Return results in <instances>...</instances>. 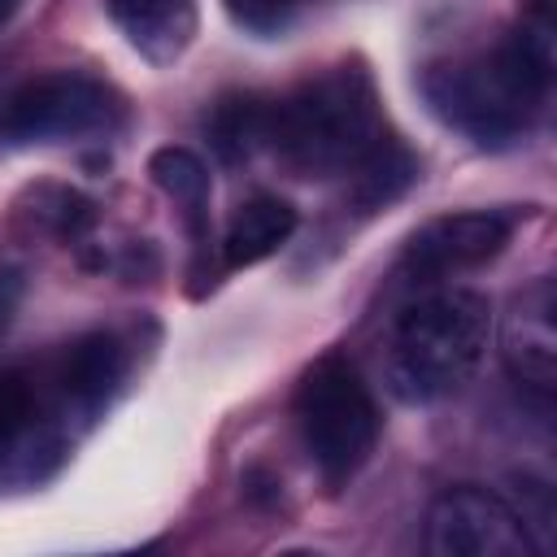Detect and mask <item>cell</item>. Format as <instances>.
<instances>
[{
    "label": "cell",
    "mask_w": 557,
    "mask_h": 557,
    "mask_svg": "<svg viewBox=\"0 0 557 557\" xmlns=\"http://www.w3.org/2000/svg\"><path fill=\"white\" fill-rule=\"evenodd\" d=\"M17 4H22V0H0V26H4V22L17 13Z\"/></svg>",
    "instance_id": "ac0fdd59"
},
{
    "label": "cell",
    "mask_w": 557,
    "mask_h": 557,
    "mask_svg": "<svg viewBox=\"0 0 557 557\" xmlns=\"http://www.w3.org/2000/svg\"><path fill=\"white\" fill-rule=\"evenodd\" d=\"M131 352L113 331H87L0 370V487L48 483L122 392Z\"/></svg>",
    "instance_id": "6da1fadb"
},
{
    "label": "cell",
    "mask_w": 557,
    "mask_h": 557,
    "mask_svg": "<svg viewBox=\"0 0 557 557\" xmlns=\"http://www.w3.org/2000/svg\"><path fill=\"white\" fill-rule=\"evenodd\" d=\"M418 178V157L396 139L387 135L352 174H348V191L361 209H383L392 205L396 196H405V187Z\"/></svg>",
    "instance_id": "5bb4252c"
},
{
    "label": "cell",
    "mask_w": 557,
    "mask_h": 557,
    "mask_svg": "<svg viewBox=\"0 0 557 557\" xmlns=\"http://www.w3.org/2000/svg\"><path fill=\"white\" fill-rule=\"evenodd\" d=\"M431 557H527L531 540L513 505L479 483L444 487L426 509Z\"/></svg>",
    "instance_id": "52a82bcc"
},
{
    "label": "cell",
    "mask_w": 557,
    "mask_h": 557,
    "mask_svg": "<svg viewBox=\"0 0 557 557\" xmlns=\"http://www.w3.org/2000/svg\"><path fill=\"white\" fill-rule=\"evenodd\" d=\"M431 113L479 148H509L527 139L548 104L553 57L535 52L518 30L448 52L418 78Z\"/></svg>",
    "instance_id": "7a4b0ae2"
},
{
    "label": "cell",
    "mask_w": 557,
    "mask_h": 557,
    "mask_svg": "<svg viewBox=\"0 0 557 557\" xmlns=\"http://www.w3.org/2000/svg\"><path fill=\"white\" fill-rule=\"evenodd\" d=\"M117 35L152 65H174L196 39V0H104Z\"/></svg>",
    "instance_id": "30bf717a"
},
{
    "label": "cell",
    "mask_w": 557,
    "mask_h": 557,
    "mask_svg": "<svg viewBox=\"0 0 557 557\" xmlns=\"http://www.w3.org/2000/svg\"><path fill=\"white\" fill-rule=\"evenodd\" d=\"M492 335V305L470 287H435L405 305L387 331V387L405 405H435L461 392Z\"/></svg>",
    "instance_id": "277c9868"
},
{
    "label": "cell",
    "mask_w": 557,
    "mask_h": 557,
    "mask_svg": "<svg viewBox=\"0 0 557 557\" xmlns=\"http://www.w3.org/2000/svg\"><path fill=\"white\" fill-rule=\"evenodd\" d=\"M535 52L553 57V0H522V17L513 26Z\"/></svg>",
    "instance_id": "e0dca14e"
},
{
    "label": "cell",
    "mask_w": 557,
    "mask_h": 557,
    "mask_svg": "<svg viewBox=\"0 0 557 557\" xmlns=\"http://www.w3.org/2000/svg\"><path fill=\"white\" fill-rule=\"evenodd\" d=\"M557 296H553V278H535L531 287H522L505 313L500 326V357L505 370L513 374V383L548 396L553 392V374H557Z\"/></svg>",
    "instance_id": "9c48e42d"
},
{
    "label": "cell",
    "mask_w": 557,
    "mask_h": 557,
    "mask_svg": "<svg viewBox=\"0 0 557 557\" xmlns=\"http://www.w3.org/2000/svg\"><path fill=\"white\" fill-rule=\"evenodd\" d=\"M265 117H270V100L265 96H252V91L222 96L209 109V117H205V131H209L213 152L222 161L252 157L257 148H265Z\"/></svg>",
    "instance_id": "4fadbf2b"
},
{
    "label": "cell",
    "mask_w": 557,
    "mask_h": 557,
    "mask_svg": "<svg viewBox=\"0 0 557 557\" xmlns=\"http://www.w3.org/2000/svg\"><path fill=\"white\" fill-rule=\"evenodd\" d=\"M509 505H513V513H518V522L531 540V553H548L553 548V492L544 483L522 479Z\"/></svg>",
    "instance_id": "2e32d148"
},
{
    "label": "cell",
    "mask_w": 557,
    "mask_h": 557,
    "mask_svg": "<svg viewBox=\"0 0 557 557\" xmlns=\"http://www.w3.org/2000/svg\"><path fill=\"white\" fill-rule=\"evenodd\" d=\"M387 117L361 61H339L270 100L265 148L300 178H348L383 139Z\"/></svg>",
    "instance_id": "3957f363"
},
{
    "label": "cell",
    "mask_w": 557,
    "mask_h": 557,
    "mask_svg": "<svg viewBox=\"0 0 557 557\" xmlns=\"http://www.w3.org/2000/svg\"><path fill=\"white\" fill-rule=\"evenodd\" d=\"M296 209L283 200V196H270V191H261V196H248L235 213H231V222H226V235H222V261L231 265V270H239V265H257V261H265V257H274L292 235H296Z\"/></svg>",
    "instance_id": "8fae6325"
},
{
    "label": "cell",
    "mask_w": 557,
    "mask_h": 557,
    "mask_svg": "<svg viewBox=\"0 0 557 557\" xmlns=\"http://www.w3.org/2000/svg\"><path fill=\"white\" fill-rule=\"evenodd\" d=\"M126 117L117 87L87 70L30 74L0 96V144L4 148H52L113 135Z\"/></svg>",
    "instance_id": "8992f818"
},
{
    "label": "cell",
    "mask_w": 557,
    "mask_h": 557,
    "mask_svg": "<svg viewBox=\"0 0 557 557\" xmlns=\"http://www.w3.org/2000/svg\"><path fill=\"white\" fill-rule=\"evenodd\" d=\"M518 231V209H461L440 213L426 226H418L400 252V274L409 283H444L453 274L479 270L492 261Z\"/></svg>",
    "instance_id": "ba28073f"
},
{
    "label": "cell",
    "mask_w": 557,
    "mask_h": 557,
    "mask_svg": "<svg viewBox=\"0 0 557 557\" xmlns=\"http://www.w3.org/2000/svg\"><path fill=\"white\" fill-rule=\"evenodd\" d=\"M292 418L300 448L309 453V466L331 492L357 479L383 431L379 400L344 352H326L300 374Z\"/></svg>",
    "instance_id": "5b68a950"
},
{
    "label": "cell",
    "mask_w": 557,
    "mask_h": 557,
    "mask_svg": "<svg viewBox=\"0 0 557 557\" xmlns=\"http://www.w3.org/2000/svg\"><path fill=\"white\" fill-rule=\"evenodd\" d=\"M309 4H318V0H222L231 22L252 35H283Z\"/></svg>",
    "instance_id": "9a60e30c"
},
{
    "label": "cell",
    "mask_w": 557,
    "mask_h": 557,
    "mask_svg": "<svg viewBox=\"0 0 557 557\" xmlns=\"http://www.w3.org/2000/svg\"><path fill=\"white\" fill-rule=\"evenodd\" d=\"M148 174L152 183L183 209L191 235H196V248H205V231H209V170L196 152L187 148H157L152 161H148Z\"/></svg>",
    "instance_id": "7c38bea8"
}]
</instances>
